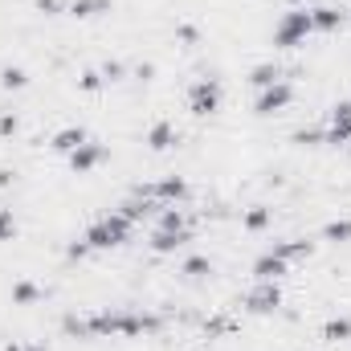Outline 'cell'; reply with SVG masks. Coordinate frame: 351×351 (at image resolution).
Instances as JSON below:
<instances>
[{
  "instance_id": "6da1fadb",
  "label": "cell",
  "mask_w": 351,
  "mask_h": 351,
  "mask_svg": "<svg viewBox=\"0 0 351 351\" xmlns=\"http://www.w3.org/2000/svg\"><path fill=\"white\" fill-rule=\"evenodd\" d=\"M131 233H135V221H127L119 208H110V213H102L94 225H90L86 233V245L98 254V250H119V245H127L131 241Z\"/></svg>"
},
{
  "instance_id": "7a4b0ae2",
  "label": "cell",
  "mask_w": 351,
  "mask_h": 351,
  "mask_svg": "<svg viewBox=\"0 0 351 351\" xmlns=\"http://www.w3.org/2000/svg\"><path fill=\"white\" fill-rule=\"evenodd\" d=\"M311 33H315L311 8H286L282 21L274 25V45H278V49H298V45H306Z\"/></svg>"
},
{
  "instance_id": "3957f363",
  "label": "cell",
  "mask_w": 351,
  "mask_h": 351,
  "mask_svg": "<svg viewBox=\"0 0 351 351\" xmlns=\"http://www.w3.org/2000/svg\"><path fill=\"white\" fill-rule=\"evenodd\" d=\"M221 102H225V90H221L217 78H196V82L188 86V110H192L196 119L217 114V110H221Z\"/></svg>"
},
{
  "instance_id": "277c9868",
  "label": "cell",
  "mask_w": 351,
  "mask_h": 351,
  "mask_svg": "<svg viewBox=\"0 0 351 351\" xmlns=\"http://www.w3.org/2000/svg\"><path fill=\"white\" fill-rule=\"evenodd\" d=\"M135 192H139V196H152V200H160V204H184V200H188V180H184V176H160V180H152V184H139Z\"/></svg>"
},
{
  "instance_id": "5b68a950",
  "label": "cell",
  "mask_w": 351,
  "mask_h": 351,
  "mask_svg": "<svg viewBox=\"0 0 351 351\" xmlns=\"http://www.w3.org/2000/svg\"><path fill=\"white\" fill-rule=\"evenodd\" d=\"M290 102H294V86L282 78V82H274V86L258 90V98H254V114H262V119L282 114V110H290Z\"/></svg>"
},
{
  "instance_id": "8992f818",
  "label": "cell",
  "mask_w": 351,
  "mask_h": 351,
  "mask_svg": "<svg viewBox=\"0 0 351 351\" xmlns=\"http://www.w3.org/2000/svg\"><path fill=\"white\" fill-rule=\"evenodd\" d=\"M323 143H331V147H348L351 143V98L331 102V110H327V139Z\"/></svg>"
},
{
  "instance_id": "52a82bcc",
  "label": "cell",
  "mask_w": 351,
  "mask_h": 351,
  "mask_svg": "<svg viewBox=\"0 0 351 351\" xmlns=\"http://www.w3.org/2000/svg\"><path fill=\"white\" fill-rule=\"evenodd\" d=\"M164 327L160 315H147V311H119V339H143V335H156Z\"/></svg>"
},
{
  "instance_id": "ba28073f",
  "label": "cell",
  "mask_w": 351,
  "mask_h": 351,
  "mask_svg": "<svg viewBox=\"0 0 351 351\" xmlns=\"http://www.w3.org/2000/svg\"><path fill=\"white\" fill-rule=\"evenodd\" d=\"M282 306V286L278 282H254L245 294V311L250 315H274Z\"/></svg>"
},
{
  "instance_id": "9c48e42d",
  "label": "cell",
  "mask_w": 351,
  "mask_h": 351,
  "mask_svg": "<svg viewBox=\"0 0 351 351\" xmlns=\"http://www.w3.org/2000/svg\"><path fill=\"white\" fill-rule=\"evenodd\" d=\"M188 241H192V229H152L147 250H152L156 258H172V254H180Z\"/></svg>"
},
{
  "instance_id": "30bf717a",
  "label": "cell",
  "mask_w": 351,
  "mask_h": 351,
  "mask_svg": "<svg viewBox=\"0 0 351 351\" xmlns=\"http://www.w3.org/2000/svg\"><path fill=\"white\" fill-rule=\"evenodd\" d=\"M66 160H70V168H74L78 176H90L98 164H102V160H106V147H102L98 139H86V143H82L78 152H70Z\"/></svg>"
},
{
  "instance_id": "8fae6325",
  "label": "cell",
  "mask_w": 351,
  "mask_h": 351,
  "mask_svg": "<svg viewBox=\"0 0 351 351\" xmlns=\"http://www.w3.org/2000/svg\"><path fill=\"white\" fill-rule=\"evenodd\" d=\"M250 274H254V282H282L286 274H290V262H282L278 254H258L254 258V265H250Z\"/></svg>"
},
{
  "instance_id": "7c38bea8",
  "label": "cell",
  "mask_w": 351,
  "mask_h": 351,
  "mask_svg": "<svg viewBox=\"0 0 351 351\" xmlns=\"http://www.w3.org/2000/svg\"><path fill=\"white\" fill-rule=\"evenodd\" d=\"M343 21H348V12H343L339 4H311V25H315V33H335V29H343Z\"/></svg>"
},
{
  "instance_id": "4fadbf2b",
  "label": "cell",
  "mask_w": 351,
  "mask_h": 351,
  "mask_svg": "<svg viewBox=\"0 0 351 351\" xmlns=\"http://www.w3.org/2000/svg\"><path fill=\"white\" fill-rule=\"evenodd\" d=\"M90 139L86 127H78V123H70V127H62V131H53V139H49V147L58 152V156H70V152H78L82 143Z\"/></svg>"
},
{
  "instance_id": "5bb4252c",
  "label": "cell",
  "mask_w": 351,
  "mask_h": 351,
  "mask_svg": "<svg viewBox=\"0 0 351 351\" xmlns=\"http://www.w3.org/2000/svg\"><path fill=\"white\" fill-rule=\"evenodd\" d=\"M176 139H180V131H176L168 119H160V123H152L147 127V135H143V143L152 147V152H172Z\"/></svg>"
},
{
  "instance_id": "9a60e30c",
  "label": "cell",
  "mask_w": 351,
  "mask_h": 351,
  "mask_svg": "<svg viewBox=\"0 0 351 351\" xmlns=\"http://www.w3.org/2000/svg\"><path fill=\"white\" fill-rule=\"evenodd\" d=\"M269 254H278L282 262H298V258H311L315 254V241L311 237H286V241H274Z\"/></svg>"
},
{
  "instance_id": "2e32d148",
  "label": "cell",
  "mask_w": 351,
  "mask_h": 351,
  "mask_svg": "<svg viewBox=\"0 0 351 351\" xmlns=\"http://www.w3.org/2000/svg\"><path fill=\"white\" fill-rule=\"evenodd\" d=\"M274 82H282V66L278 62H258L250 70V86L254 90H265V86H274Z\"/></svg>"
},
{
  "instance_id": "e0dca14e",
  "label": "cell",
  "mask_w": 351,
  "mask_h": 351,
  "mask_svg": "<svg viewBox=\"0 0 351 351\" xmlns=\"http://www.w3.org/2000/svg\"><path fill=\"white\" fill-rule=\"evenodd\" d=\"M66 12H70V16H78V21H94V16L110 12V0H70V4H66Z\"/></svg>"
},
{
  "instance_id": "ac0fdd59",
  "label": "cell",
  "mask_w": 351,
  "mask_h": 351,
  "mask_svg": "<svg viewBox=\"0 0 351 351\" xmlns=\"http://www.w3.org/2000/svg\"><path fill=\"white\" fill-rule=\"evenodd\" d=\"M156 229H192V225H188V213H184L180 204H160Z\"/></svg>"
},
{
  "instance_id": "d6986e66",
  "label": "cell",
  "mask_w": 351,
  "mask_h": 351,
  "mask_svg": "<svg viewBox=\"0 0 351 351\" xmlns=\"http://www.w3.org/2000/svg\"><path fill=\"white\" fill-rule=\"evenodd\" d=\"M323 241L331 245H351V217H335L323 225Z\"/></svg>"
},
{
  "instance_id": "ffe728a7",
  "label": "cell",
  "mask_w": 351,
  "mask_h": 351,
  "mask_svg": "<svg viewBox=\"0 0 351 351\" xmlns=\"http://www.w3.org/2000/svg\"><path fill=\"white\" fill-rule=\"evenodd\" d=\"M269 221H274V213H269L265 204H254V208H245V213H241V229H250V233L269 229Z\"/></svg>"
},
{
  "instance_id": "44dd1931",
  "label": "cell",
  "mask_w": 351,
  "mask_h": 351,
  "mask_svg": "<svg viewBox=\"0 0 351 351\" xmlns=\"http://www.w3.org/2000/svg\"><path fill=\"white\" fill-rule=\"evenodd\" d=\"M180 274H184L188 282H204V278L213 274V262H208L204 254H192V258H184V265H180Z\"/></svg>"
},
{
  "instance_id": "7402d4cb",
  "label": "cell",
  "mask_w": 351,
  "mask_h": 351,
  "mask_svg": "<svg viewBox=\"0 0 351 351\" xmlns=\"http://www.w3.org/2000/svg\"><path fill=\"white\" fill-rule=\"evenodd\" d=\"M12 302H16V306H33V302H41V286L29 282V278L12 282Z\"/></svg>"
},
{
  "instance_id": "603a6c76",
  "label": "cell",
  "mask_w": 351,
  "mask_h": 351,
  "mask_svg": "<svg viewBox=\"0 0 351 351\" xmlns=\"http://www.w3.org/2000/svg\"><path fill=\"white\" fill-rule=\"evenodd\" d=\"M323 339H331V343H348L351 339V319H327Z\"/></svg>"
},
{
  "instance_id": "cb8c5ba5",
  "label": "cell",
  "mask_w": 351,
  "mask_h": 351,
  "mask_svg": "<svg viewBox=\"0 0 351 351\" xmlns=\"http://www.w3.org/2000/svg\"><path fill=\"white\" fill-rule=\"evenodd\" d=\"M0 86L4 90H25L29 86V74H25L21 66H4V70H0Z\"/></svg>"
},
{
  "instance_id": "d4e9b609",
  "label": "cell",
  "mask_w": 351,
  "mask_h": 351,
  "mask_svg": "<svg viewBox=\"0 0 351 351\" xmlns=\"http://www.w3.org/2000/svg\"><path fill=\"white\" fill-rule=\"evenodd\" d=\"M327 139V127H302V131H294V143H302V147H319Z\"/></svg>"
},
{
  "instance_id": "484cf974",
  "label": "cell",
  "mask_w": 351,
  "mask_h": 351,
  "mask_svg": "<svg viewBox=\"0 0 351 351\" xmlns=\"http://www.w3.org/2000/svg\"><path fill=\"white\" fill-rule=\"evenodd\" d=\"M102 86H106V78H102L98 70H82V74H78V90H82V94H98Z\"/></svg>"
},
{
  "instance_id": "4316f807",
  "label": "cell",
  "mask_w": 351,
  "mask_h": 351,
  "mask_svg": "<svg viewBox=\"0 0 351 351\" xmlns=\"http://www.w3.org/2000/svg\"><path fill=\"white\" fill-rule=\"evenodd\" d=\"M176 41H180V45H188V49H192V45H196V41H200V29H196V25H188V21H184V25H176Z\"/></svg>"
},
{
  "instance_id": "83f0119b",
  "label": "cell",
  "mask_w": 351,
  "mask_h": 351,
  "mask_svg": "<svg viewBox=\"0 0 351 351\" xmlns=\"http://www.w3.org/2000/svg\"><path fill=\"white\" fill-rule=\"evenodd\" d=\"M98 74H102V78H106V82H123V78H127V66H123V62H114V58H110V62H102V70H98Z\"/></svg>"
},
{
  "instance_id": "f1b7e54d",
  "label": "cell",
  "mask_w": 351,
  "mask_h": 351,
  "mask_svg": "<svg viewBox=\"0 0 351 351\" xmlns=\"http://www.w3.org/2000/svg\"><path fill=\"white\" fill-rule=\"evenodd\" d=\"M16 237V217L12 208H0V241H12Z\"/></svg>"
},
{
  "instance_id": "f546056e",
  "label": "cell",
  "mask_w": 351,
  "mask_h": 351,
  "mask_svg": "<svg viewBox=\"0 0 351 351\" xmlns=\"http://www.w3.org/2000/svg\"><path fill=\"white\" fill-rule=\"evenodd\" d=\"M90 254H94V250L86 245V237H82V241H70V245H66V258H70V262H82V258H90Z\"/></svg>"
},
{
  "instance_id": "4dcf8cb0",
  "label": "cell",
  "mask_w": 351,
  "mask_h": 351,
  "mask_svg": "<svg viewBox=\"0 0 351 351\" xmlns=\"http://www.w3.org/2000/svg\"><path fill=\"white\" fill-rule=\"evenodd\" d=\"M16 131H21V119H16V114H0V135L8 139V135H16Z\"/></svg>"
},
{
  "instance_id": "1f68e13d",
  "label": "cell",
  "mask_w": 351,
  "mask_h": 351,
  "mask_svg": "<svg viewBox=\"0 0 351 351\" xmlns=\"http://www.w3.org/2000/svg\"><path fill=\"white\" fill-rule=\"evenodd\" d=\"M135 78H139V82H152V78H156V66H152V62L135 66Z\"/></svg>"
},
{
  "instance_id": "d6a6232c",
  "label": "cell",
  "mask_w": 351,
  "mask_h": 351,
  "mask_svg": "<svg viewBox=\"0 0 351 351\" xmlns=\"http://www.w3.org/2000/svg\"><path fill=\"white\" fill-rule=\"evenodd\" d=\"M0 351H45V348H41V343H16V339H12V343H4Z\"/></svg>"
},
{
  "instance_id": "836d02e7",
  "label": "cell",
  "mask_w": 351,
  "mask_h": 351,
  "mask_svg": "<svg viewBox=\"0 0 351 351\" xmlns=\"http://www.w3.org/2000/svg\"><path fill=\"white\" fill-rule=\"evenodd\" d=\"M41 12H62V0H37Z\"/></svg>"
},
{
  "instance_id": "e575fe53",
  "label": "cell",
  "mask_w": 351,
  "mask_h": 351,
  "mask_svg": "<svg viewBox=\"0 0 351 351\" xmlns=\"http://www.w3.org/2000/svg\"><path fill=\"white\" fill-rule=\"evenodd\" d=\"M8 184H12V172H8V168H0V188H8Z\"/></svg>"
},
{
  "instance_id": "d590c367",
  "label": "cell",
  "mask_w": 351,
  "mask_h": 351,
  "mask_svg": "<svg viewBox=\"0 0 351 351\" xmlns=\"http://www.w3.org/2000/svg\"><path fill=\"white\" fill-rule=\"evenodd\" d=\"M311 4H319V0H290V8H311Z\"/></svg>"
},
{
  "instance_id": "8d00e7d4",
  "label": "cell",
  "mask_w": 351,
  "mask_h": 351,
  "mask_svg": "<svg viewBox=\"0 0 351 351\" xmlns=\"http://www.w3.org/2000/svg\"><path fill=\"white\" fill-rule=\"evenodd\" d=\"M348 152H351V143H348Z\"/></svg>"
}]
</instances>
